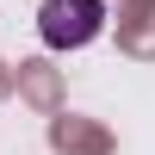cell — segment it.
<instances>
[{
    "mask_svg": "<svg viewBox=\"0 0 155 155\" xmlns=\"http://www.w3.org/2000/svg\"><path fill=\"white\" fill-rule=\"evenodd\" d=\"M99 25H106V6H99V0H44V12H37V37H44L50 50L93 44Z\"/></svg>",
    "mask_w": 155,
    "mask_h": 155,
    "instance_id": "6da1fadb",
    "label": "cell"
}]
</instances>
